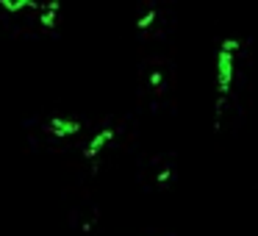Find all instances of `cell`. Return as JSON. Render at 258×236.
<instances>
[{
  "instance_id": "6da1fadb",
  "label": "cell",
  "mask_w": 258,
  "mask_h": 236,
  "mask_svg": "<svg viewBox=\"0 0 258 236\" xmlns=\"http://www.w3.org/2000/svg\"><path fill=\"white\" fill-rule=\"evenodd\" d=\"M241 42L239 39H222L217 53V95H214V131H222V111L228 106V95L233 89L236 81V53H239Z\"/></svg>"
},
{
  "instance_id": "7a4b0ae2",
  "label": "cell",
  "mask_w": 258,
  "mask_h": 236,
  "mask_svg": "<svg viewBox=\"0 0 258 236\" xmlns=\"http://www.w3.org/2000/svg\"><path fill=\"white\" fill-rule=\"evenodd\" d=\"M45 131L50 136H56V139H67V136L81 134V131H84V123H78V120H67V117H50Z\"/></svg>"
},
{
  "instance_id": "3957f363",
  "label": "cell",
  "mask_w": 258,
  "mask_h": 236,
  "mask_svg": "<svg viewBox=\"0 0 258 236\" xmlns=\"http://www.w3.org/2000/svg\"><path fill=\"white\" fill-rule=\"evenodd\" d=\"M111 139H114V128H103V131H97V134L89 139V145L84 147V158H89V161H92V158H97V156L103 153V147H106Z\"/></svg>"
},
{
  "instance_id": "277c9868",
  "label": "cell",
  "mask_w": 258,
  "mask_h": 236,
  "mask_svg": "<svg viewBox=\"0 0 258 236\" xmlns=\"http://www.w3.org/2000/svg\"><path fill=\"white\" fill-rule=\"evenodd\" d=\"M58 12H61V3L58 0H50V3H42L39 6V23L42 28L53 31L58 25Z\"/></svg>"
},
{
  "instance_id": "5b68a950",
  "label": "cell",
  "mask_w": 258,
  "mask_h": 236,
  "mask_svg": "<svg viewBox=\"0 0 258 236\" xmlns=\"http://www.w3.org/2000/svg\"><path fill=\"white\" fill-rule=\"evenodd\" d=\"M42 3H36V0H0V9H6V12L17 14V12H25V9H36L39 12Z\"/></svg>"
},
{
  "instance_id": "8992f818",
  "label": "cell",
  "mask_w": 258,
  "mask_h": 236,
  "mask_svg": "<svg viewBox=\"0 0 258 236\" xmlns=\"http://www.w3.org/2000/svg\"><path fill=\"white\" fill-rule=\"evenodd\" d=\"M156 20H158V12H156V9H147V12L142 14V17L136 20L134 25H136V28H139V31H147V28H150L153 23H156Z\"/></svg>"
},
{
  "instance_id": "52a82bcc",
  "label": "cell",
  "mask_w": 258,
  "mask_h": 236,
  "mask_svg": "<svg viewBox=\"0 0 258 236\" xmlns=\"http://www.w3.org/2000/svg\"><path fill=\"white\" fill-rule=\"evenodd\" d=\"M172 172H175L172 167H161V169H158V175H156V184H167V181L172 178Z\"/></svg>"
}]
</instances>
